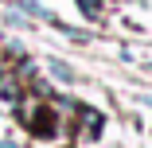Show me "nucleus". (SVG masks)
Returning <instances> with one entry per match:
<instances>
[{
  "mask_svg": "<svg viewBox=\"0 0 152 148\" xmlns=\"http://www.w3.org/2000/svg\"><path fill=\"white\" fill-rule=\"evenodd\" d=\"M78 8H82L90 20H98V16H102V4H98V0H78Z\"/></svg>",
  "mask_w": 152,
  "mask_h": 148,
  "instance_id": "2",
  "label": "nucleus"
},
{
  "mask_svg": "<svg viewBox=\"0 0 152 148\" xmlns=\"http://www.w3.org/2000/svg\"><path fill=\"white\" fill-rule=\"evenodd\" d=\"M51 74H55V78H63V82H74V70H70L66 63H58V58H51Z\"/></svg>",
  "mask_w": 152,
  "mask_h": 148,
  "instance_id": "1",
  "label": "nucleus"
},
{
  "mask_svg": "<svg viewBox=\"0 0 152 148\" xmlns=\"http://www.w3.org/2000/svg\"><path fill=\"white\" fill-rule=\"evenodd\" d=\"M4 23H12V27H27V16H23V12H8Z\"/></svg>",
  "mask_w": 152,
  "mask_h": 148,
  "instance_id": "3",
  "label": "nucleus"
}]
</instances>
